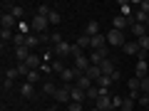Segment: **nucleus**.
Wrapping results in <instances>:
<instances>
[{
  "mask_svg": "<svg viewBox=\"0 0 149 111\" xmlns=\"http://www.w3.org/2000/svg\"><path fill=\"white\" fill-rule=\"evenodd\" d=\"M124 35H122V30H114L112 27L109 32H107V45H114V47H124Z\"/></svg>",
  "mask_w": 149,
  "mask_h": 111,
  "instance_id": "obj_1",
  "label": "nucleus"
},
{
  "mask_svg": "<svg viewBox=\"0 0 149 111\" xmlns=\"http://www.w3.org/2000/svg\"><path fill=\"white\" fill-rule=\"evenodd\" d=\"M30 25H32V32H35V35H45V32H47V27H50V22H47V17L35 15Z\"/></svg>",
  "mask_w": 149,
  "mask_h": 111,
  "instance_id": "obj_2",
  "label": "nucleus"
},
{
  "mask_svg": "<svg viewBox=\"0 0 149 111\" xmlns=\"http://www.w3.org/2000/svg\"><path fill=\"white\" fill-rule=\"evenodd\" d=\"M55 99L62 101V104H70V101H72V84L57 86V94H55Z\"/></svg>",
  "mask_w": 149,
  "mask_h": 111,
  "instance_id": "obj_3",
  "label": "nucleus"
},
{
  "mask_svg": "<svg viewBox=\"0 0 149 111\" xmlns=\"http://www.w3.org/2000/svg\"><path fill=\"white\" fill-rule=\"evenodd\" d=\"M72 47H74V45L60 42V45H55V47H52V52H55V57H57V59H62V57H72Z\"/></svg>",
  "mask_w": 149,
  "mask_h": 111,
  "instance_id": "obj_4",
  "label": "nucleus"
},
{
  "mask_svg": "<svg viewBox=\"0 0 149 111\" xmlns=\"http://www.w3.org/2000/svg\"><path fill=\"white\" fill-rule=\"evenodd\" d=\"M90 67H92V62H90V57H87V54H80V57H74V69H77L80 74H85Z\"/></svg>",
  "mask_w": 149,
  "mask_h": 111,
  "instance_id": "obj_5",
  "label": "nucleus"
},
{
  "mask_svg": "<svg viewBox=\"0 0 149 111\" xmlns=\"http://www.w3.org/2000/svg\"><path fill=\"white\" fill-rule=\"evenodd\" d=\"M134 77H137L139 82H142L144 77H149V62H147V59H139V62H137V67H134Z\"/></svg>",
  "mask_w": 149,
  "mask_h": 111,
  "instance_id": "obj_6",
  "label": "nucleus"
},
{
  "mask_svg": "<svg viewBox=\"0 0 149 111\" xmlns=\"http://www.w3.org/2000/svg\"><path fill=\"white\" fill-rule=\"evenodd\" d=\"M95 106H97L100 111H114V106H112V96H109V94H102L100 99L95 101Z\"/></svg>",
  "mask_w": 149,
  "mask_h": 111,
  "instance_id": "obj_7",
  "label": "nucleus"
},
{
  "mask_svg": "<svg viewBox=\"0 0 149 111\" xmlns=\"http://www.w3.org/2000/svg\"><path fill=\"white\" fill-rule=\"evenodd\" d=\"M77 77H80V72L74 67H65V72L60 74V79L65 82V84H70V82H77Z\"/></svg>",
  "mask_w": 149,
  "mask_h": 111,
  "instance_id": "obj_8",
  "label": "nucleus"
},
{
  "mask_svg": "<svg viewBox=\"0 0 149 111\" xmlns=\"http://www.w3.org/2000/svg\"><path fill=\"white\" fill-rule=\"evenodd\" d=\"M112 84H114V82H112L109 74H102L100 79H97V86L102 89V94H109V86H112Z\"/></svg>",
  "mask_w": 149,
  "mask_h": 111,
  "instance_id": "obj_9",
  "label": "nucleus"
},
{
  "mask_svg": "<svg viewBox=\"0 0 149 111\" xmlns=\"http://www.w3.org/2000/svg\"><path fill=\"white\" fill-rule=\"evenodd\" d=\"M74 86H80L82 91H87L90 86H95V82H92L87 74H80V77H77V82H74Z\"/></svg>",
  "mask_w": 149,
  "mask_h": 111,
  "instance_id": "obj_10",
  "label": "nucleus"
},
{
  "mask_svg": "<svg viewBox=\"0 0 149 111\" xmlns=\"http://www.w3.org/2000/svg\"><path fill=\"white\" fill-rule=\"evenodd\" d=\"M0 22H3V27H5V30H13V27H17V20H15V17L10 15V12H3Z\"/></svg>",
  "mask_w": 149,
  "mask_h": 111,
  "instance_id": "obj_11",
  "label": "nucleus"
},
{
  "mask_svg": "<svg viewBox=\"0 0 149 111\" xmlns=\"http://www.w3.org/2000/svg\"><path fill=\"white\" fill-rule=\"evenodd\" d=\"M25 64H27V69H30V72H32V69H40V67H42V57H37V54H30Z\"/></svg>",
  "mask_w": 149,
  "mask_h": 111,
  "instance_id": "obj_12",
  "label": "nucleus"
},
{
  "mask_svg": "<svg viewBox=\"0 0 149 111\" xmlns=\"http://www.w3.org/2000/svg\"><path fill=\"white\" fill-rule=\"evenodd\" d=\"M85 35H87V37L100 35V22H97V20H90V22H87V27H85Z\"/></svg>",
  "mask_w": 149,
  "mask_h": 111,
  "instance_id": "obj_13",
  "label": "nucleus"
},
{
  "mask_svg": "<svg viewBox=\"0 0 149 111\" xmlns=\"http://www.w3.org/2000/svg\"><path fill=\"white\" fill-rule=\"evenodd\" d=\"M85 99H87V91H82L80 86H74V84H72V101H77V104H82Z\"/></svg>",
  "mask_w": 149,
  "mask_h": 111,
  "instance_id": "obj_14",
  "label": "nucleus"
},
{
  "mask_svg": "<svg viewBox=\"0 0 149 111\" xmlns=\"http://www.w3.org/2000/svg\"><path fill=\"white\" fill-rule=\"evenodd\" d=\"M100 69H102V74H109V77L117 72V67H114V62H112V59H104V62L100 64Z\"/></svg>",
  "mask_w": 149,
  "mask_h": 111,
  "instance_id": "obj_15",
  "label": "nucleus"
},
{
  "mask_svg": "<svg viewBox=\"0 0 149 111\" xmlns=\"http://www.w3.org/2000/svg\"><path fill=\"white\" fill-rule=\"evenodd\" d=\"M20 94H22V99H32V96H35V84H22L20 86Z\"/></svg>",
  "mask_w": 149,
  "mask_h": 111,
  "instance_id": "obj_16",
  "label": "nucleus"
},
{
  "mask_svg": "<svg viewBox=\"0 0 149 111\" xmlns=\"http://www.w3.org/2000/svg\"><path fill=\"white\" fill-rule=\"evenodd\" d=\"M30 47H15V57H17V62H27V57H30Z\"/></svg>",
  "mask_w": 149,
  "mask_h": 111,
  "instance_id": "obj_17",
  "label": "nucleus"
},
{
  "mask_svg": "<svg viewBox=\"0 0 149 111\" xmlns=\"http://www.w3.org/2000/svg\"><path fill=\"white\" fill-rule=\"evenodd\" d=\"M129 30H132V35L137 37V40H139V37H144V35H147V32H144V30H147V25H142V22H134V25L129 27Z\"/></svg>",
  "mask_w": 149,
  "mask_h": 111,
  "instance_id": "obj_18",
  "label": "nucleus"
},
{
  "mask_svg": "<svg viewBox=\"0 0 149 111\" xmlns=\"http://www.w3.org/2000/svg\"><path fill=\"white\" fill-rule=\"evenodd\" d=\"M85 74H87V77H90V79H92V82L97 84V79L102 77V69H100V67H90V69H87Z\"/></svg>",
  "mask_w": 149,
  "mask_h": 111,
  "instance_id": "obj_19",
  "label": "nucleus"
},
{
  "mask_svg": "<svg viewBox=\"0 0 149 111\" xmlns=\"http://www.w3.org/2000/svg\"><path fill=\"white\" fill-rule=\"evenodd\" d=\"M124 52H127V54H139V52H142L139 45H137V40H134V42H124Z\"/></svg>",
  "mask_w": 149,
  "mask_h": 111,
  "instance_id": "obj_20",
  "label": "nucleus"
},
{
  "mask_svg": "<svg viewBox=\"0 0 149 111\" xmlns=\"http://www.w3.org/2000/svg\"><path fill=\"white\" fill-rule=\"evenodd\" d=\"M100 96H102V89H100V86H90V89H87V99H92V101H97V99H100Z\"/></svg>",
  "mask_w": 149,
  "mask_h": 111,
  "instance_id": "obj_21",
  "label": "nucleus"
},
{
  "mask_svg": "<svg viewBox=\"0 0 149 111\" xmlns=\"http://www.w3.org/2000/svg\"><path fill=\"white\" fill-rule=\"evenodd\" d=\"M40 74H42L40 69H32V72H27V77H25L27 84H37V82H40Z\"/></svg>",
  "mask_w": 149,
  "mask_h": 111,
  "instance_id": "obj_22",
  "label": "nucleus"
},
{
  "mask_svg": "<svg viewBox=\"0 0 149 111\" xmlns=\"http://www.w3.org/2000/svg\"><path fill=\"white\" fill-rule=\"evenodd\" d=\"M37 45H40V35H35V32H32V35H27V40H25V47H37Z\"/></svg>",
  "mask_w": 149,
  "mask_h": 111,
  "instance_id": "obj_23",
  "label": "nucleus"
},
{
  "mask_svg": "<svg viewBox=\"0 0 149 111\" xmlns=\"http://www.w3.org/2000/svg\"><path fill=\"white\" fill-rule=\"evenodd\" d=\"M17 77H20V72H17V67H8V69H5V79L15 82Z\"/></svg>",
  "mask_w": 149,
  "mask_h": 111,
  "instance_id": "obj_24",
  "label": "nucleus"
},
{
  "mask_svg": "<svg viewBox=\"0 0 149 111\" xmlns=\"http://www.w3.org/2000/svg\"><path fill=\"white\" fill-rule=\"evenodd\" d=\"M42 91H45V94H47V96H55V94H57V86H55L52 82H45V86H42Z\"/></svg>",
  "mask_w": 149,
  "mask_h": 111,
  "instance_id": "obj_25",
  "label": "nucleus"
},
{
  "mask_svg": "<svg viewBox=\"0 0 149 111\" xmlns=\"http://www.w3.org/2000/svg\"><path fill=\"white\" fill-rule=\"evenodd\" d=\"M13 37H15V35H13V30H5V27L0 30V40H3V45H5V42H10Z\"/></svg>",
  "mask_w": 149,
  "mask_h": 111,
  "instance_id": "obj_26",
  "label": "nucleus"
},
{
  "mask_svg": "<svg viewBox=\"0 0 149 111\" xmlns=\"http://www.w3.org/2000/svg\"><path fill=\"white\" fill-rule=\"evenodd\" d=\"M10 15L15 17V20H20V17L25 15V8H20V5H13V10H10Z\"/></svg>",
  "mask_w": 149,
  "mask_h": 111,
  "instance_id": "obj_27",
  "label": "nucleus"
},
{
  "mask_svg": "<svg viewBox=\"0 0 149 111\" xmlns=\"http://www.w3.org/2000/svg\"><path fill=\"white\" fill-rule=\"evenodd\" d=\"M137 45H139V49H142V52H147V49H149V35L139 37V40H137Z\"/></svg>",
  "mask_w": 149,
  "mask_h": 111,
  "instance_id": "obj_28",
  "label": "nucleus"
},
{
  "mask_svg": "<svg viewBox=\"0 0 149 111\" xmlns=\"http://www.w3.org/2000/svg\"><path fill=\"white\" fill-rule=\"evenodd\" d=\"M47 22H50V25H60V12H57V10H50Z\"/></svg>",
  "mask_w": 149,
  "mask_h": 111,
  "instance_id": "obj_29",
  "label": "nucleus"
},
{
  "mask_svg": "<svg viewBox=\"0 0 149 111\" xmlns=\"http://www.w3.org/2000/svg\"><path fill=\"white\" fill-rule=\"evenodd\" d=\"M134 106H137V101L127 96V99H124V104H122V111H134Z\"/></svg>",
  "mask_w": 149,
  "mask_h": 111,
  "instance_id": "obj_30",
  "label": "nucleus"
},
{
  "mask_svg": "<svg viewBox=\"0 0 149 111\" xmlns=\"http://www.w3.org/2000/svg\"><path fill=\"white\" fill-rule=\"evenodd\" d=\"M25 40H27V37H25V35H20V32H17V35L13 37V45H15V47H25Z\"/></svg>",
  "mask_w": 149,
  "mask_h": 111,
  "instance_id": "obj_31",
  "label": "nucleus"
},
{
  "mask_svg": "<svg viewBox=\"0 0 149 111\" xmlns=\"http://www.w3.org/2000/svg\"><path fill=\"white\" fill-rule=\"evenodd\" d=\"M139 91H142V94H149V77H144V79L139 82Z\"/></svg>",
  "mask_w": 149,
  "mask_h": 111,
  "instance_id": "obj_32",
  "label": "nucleus"
},
{
  "mask_svg": "<svg viewBox=\"0 0 149 111\" xmlns=\"http://www.w3.org/2000/svg\"><path fill=\"white\" fill-rule=\"evenodd\" d=\"M127 86H129V91H137L139 89V79H137V77H132V79L127 82Z\"/></svg>",
  "mask_w": 149,
  "mask_h": 111,
  "instance_id": "obj_33",
  "label": "nucleus"
},
{
  "mask_svg": "<svg viewBox=\"0 0 149 111\" xmlns=\"http://www.w3.org/2000/svg\"><path fill=\"white\" fill-rule=\"evenodd\" d=\"M122 104H124V99H122V96H112V106H114V111H117V109H122Z\"/></svg>",
  "mask_w": 149,
  "mask_h": 111,
  "instance_id": "obj_34",
  "label": "nucleus"
},
{
  "mask_svg": "<svg viewBox=\"0 0 149 111\" xmlns=\"http://www.w3.org/2000/svg\"><path fill=\"white\" fill-rule=\"evenodd\" d=\"M62 42V35H60V32H52V35H50V45H60Z\"/></svg>",
  "mask_w": 149,
  "mask_h": 111,
  "instance_id": "obj_35",
  "label": "nucleus"
},
{
  "mask_svg": "<svg viewBox=\"0 0 149 111\" xmlns=\"http://www.w3.org/2000/svg\"><path fill=\"white\" fill-rule=\"evenodd\" d=\"M119 8H122V15H124V17H132V15H129V3H127V0H122Z\"/></svg>",
  "mask_w": 149,
  "mask_h": 111,
  "instance_id": "obj_36",
  "label": "nucleus"
},
{
  "mask_svg": "<svg viewBox=\"0 0 149 111\" xmlns=\"http://www.w3.org/2000/svg\"><path fill=\"white\" fill-rule=\"evenodd\" d=\"M137 104L147 109V104H149V94H142V96H139V99H137Z\"/></svg>",
  "mask_w": 149,
  "mask_h": 111,
  "instance_id": "obj_37",
  "label": "nucleus"
},
{
  "mask_svg": "<svg viewBox=\"0 0 149 111\" xmlns=\"http://www.w3.org/2000/svg\"><path fill=\"white\" fill-rule=\"evenodd\" d=\"M67 111H82V104H77V101H70V104H67Z\"/></svg>",
  "mask_w": 149,
  "mask_h": 111,
  "instance_id": "obj_38",
  "label": "nucleus"
},
{
  "mask_svg": "<svg viewBox=\"0 0 149 111\" xmlns=\"http://www.w3.org/2000/svg\"><path fill=\"white\" fill-rule=\"evenodd\" d=\"M52 72H57V74L65 72V67H62V62H60V59H57V62H52Z\"/></svg>",
  "mask_w": 149,
  "mask_h": 111,
  "instance_id": "obj_39",
  "label": "nucleus"
},
{
  "mask_svg": "<svg viewBox=\"0 0 149 111\" xmlns=\"http://www.w3.org/2000/svg\"><path fill=\"white\" fill-rule=\"evenodd\" d=\"M139 10H142L144 15H149V0H142V3H139Z\"/></svg>",
  "mask_w": 149,
  "mask_h": 111,
  "instance_id": "obj_40",
  "label": "nucleus"
},
{
  "mask_svg": "<svg viewBox=\"0 0 149 111\" xmlns=\"http://www.w3.org/2000/svg\"><path fill=\"white\" fill-rule=\"evenodd\" d=\"M13 86H15V84H13V82H10V79H3V91H10V89H13Z\"/></svg>",
  "mask_w": 149,
  "mask_h": 111,
  "instance_id": "obj_41",
  "label": "nucleus"
},
{
  "mask_svg": "<svg viewBox=\"0 0 149 111\" xmlns=\"http://www.w3.org/2000/svg\"><path fill=\"white\" fill-rule=\"evenodd\" d=\"M45 111H57V109H55V106H47V109H45Z\"/></svg>",
  "mask_w": 149,
  "mask_h": 111,
  "instance_id": "obj_42",
  "label": "nucleus"
},
{
  "mask_svg": "<svg viewBox=\"0 0 149 111\" xmlns=\"http://www.w3.org/2000/svg\"><path fill=\"white\" fill-rule=\"evenodd\" d=\"M144 25H147V27H149V15H147V22H144Z\"/></svg>",
  "mask_w": 149,
  "mask_h": 111,
  "instance_id": "obj_43",
  "label": "nucleus"
},
{
  "mask_svg": "<svg viewBox=\"0 0 149 111\" xmlns=\"http://www.w3.org/2000/svg\"><path fill=\"white\" fill-rule=\"evenodd\" d=\"M62 111H67V106H65V109H62Z\"/></svg>",
  "mask_w": 149,
  "mask_h": 111,
  "instance_id": "obj_44",
  "label": "nucleus"
},
{
  "mask_svg": "<svg viewBox=\"0 0 149 111\" xmlns=\"http://www.w3.org/2000/svg\"><path fill=\"white\" fill-rule=\"evenodd\" d=\"M147 111H149V104H147Z\"/></svg>",
  "mask_w": 149,
  "mask_h": 111,
  "instance_id": "obj_45",
  "label": "nucleus"
}]
</instances>
